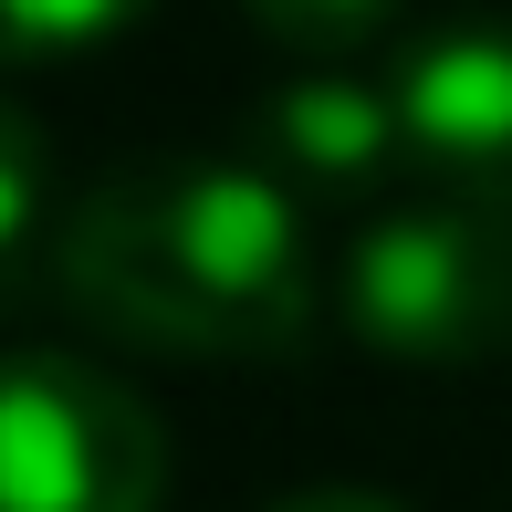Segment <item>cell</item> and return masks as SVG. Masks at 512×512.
Here are the masks:
<instances>
[{
    "instance_id": "52a82bcc",
    "label": "cell",
    "mask_w": 512,
    "mask_h": 512,
    "mask_svg": "<svg viewBox=\"0 0 512 512\" xmlns=\"http://www.w3.org/2000/svg\"><path fill=\"white\" fill-rule=\"evenodd\" d=\"M157 0H0V63H53V53H95L126 21H147Z\"/></svg>"
},
{
    "instance_id": "8992f818",
    "label": "cell",
    "mask_w": 512,
    "mask_h": 512,
    "mask_svg": "<svg viewBox=\"0 0 512 512\" xmlns=\"http://www.w3.org/2000/svg\"><path fill=\"white\" fill-rule=\"evenodd\" d=\"M63 220H53V147H42L32 105L0 95V304L32 293V262H53Z\"/></svg>"
},
{
    "instance_id": "ba28073f",
    "label": "cell",
    "mask_w": 512,
    "mask_h": 512,
    "mask_svg": "<svg viewBox=\"0 0 512 512\" xmlns=\"http://www.w3.org/2000/svg\"><path fill=\"white\" fill-rule=\"evenodd\" d=\"M283 53H366L408 0H241Z\"/></svg>"
},
{
    "instance_id": "7a4b0ae2",
    "label": "cell",
    "mask_w": 512,
    "mask_h": 512,
    "mask_svg": "<svg viewBox=\"0 0 512 512\" xmlns=\"http://www.w3.org/2000/svg\"><path fill=\"white\" fill-rule=\"evenodd\" d=\"M345 324L398 366L512 356V220L471 199L387 209L345 262Z\"/></svg>"
},
{
    "instance_id": "6da1fadb",
    "label": "cell",
    "mask_w": 512,
    "mask_h": 512,
    "mask_svg": "<svg viewBox=\"0 0 512 512\" xmlns=\"http://www.w3.org/2000/svg\"><path fill=\"white\" fill-rule=\"evenodd\" d=\"M53 293L136 356H293L314 324L304 209L220 157H136L63 209Z\"/></svg>"
},
{
    "instance_id": "277c9868",
    "label": "cell",
    "mask_w": 512,
    "mask_h": 512,
    "mask_svg": "<svg viewBox=\"0 0 512 512\" xmlns=\"http://www.w3.org/2000/svg\"><path fill=\"white\" fill-rule=\"evenodd\" d=\"M398 126H408V168L439 199H471L512 220V21H450L398 63Z\"/></svg>"
},
{
    "instance_id": "9c48e42d",
    "label": "cell",
    "mask_w": 512,
    "mask_h": 512,
    "mask_svg": "<svg viewBox=\"0 0 512 512\" xmlns=\"http://www.w3.org/2000/svg\"><path fill=\"white\" fill-rule=\"evenodd\" d=\"M272 512H398L387 492H356V481H324V492H283Z\"/></svg>"
},
{
    "instance_id": "3957f363",
    "label": "cell",
    "mask_w": 512,
    "mask_h": 512,
    "mask_svg": "<svg viewBox=\"0 0 512 512\" xmlns=\"http://www.w3.org/2000/svg\"><path fill=\"white\" fill-rule=\"evenodd\" d=\"M168 429L84 356H0V512H157Z\"/></svg>"
},
{
    "instance_id": "5b68a950",
    "label": "cell",
    "mask_w": 512,
    "mask_h": 512,
    "mask_svg": "<svg viewBox=\"0 0 512 512\" xmlns=\"http://www.w3.org/2000/svg\"><path fill=\"white\" fill-rule=\"evenodd\" d=\"M398 147H408L398 95L345 84V74H293V84H272V105H262L272 178H293V189H314V199H366Z\"/></svg>"
}]
</instances>
